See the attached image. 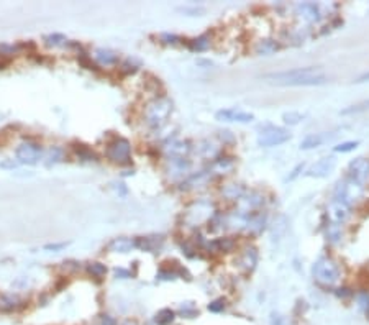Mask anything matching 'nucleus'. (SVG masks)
<instances>
[{
	"mask_svg": "<svg viewBox=\"0 0 369 325\" xmlns=\"http://www.w3.org/2000/svg\"><path fill=\"white\" fill-rule=\"evenodd\" d=\"M312 273L315 281L323 286H332L340 279V266L330 256L318 258L312 268Z\"/></svg>",
	"mask_w": 369,
	"mask_h": 325,
	"instance_id": "obj_3",
	"label": "nucleus"
},
{
	"mask_svg": "<svg viewBox=\"0 0 369 325\" xmlns=\"http://www.w3.org/2000/svg\"><path fill=\"white\" fill-rule=\"evenodd\" d=\"M367 81H369V71L363 72L361 76H358V78H356V82H359V84H361V82H367Z\"/></svg>",
	"mask_w": 369,
	"mask_h": 325,
	"instance_id": "obj_39",
	"label": "nucleus"
},
{
	"mask_svg": "<svg viewBox=\"0 0 369 325\" xmlns=\"http://www.w3.org/2000/svg\"><path fill=\"white\" fill-rule=\"evenodd\" d=\"M115 274L116 276H122V278H130V273L125 270H115Z\"/></svg>",
	"mask_w": 369,
	"mask_h": 325,
	"instance_id": "obj_40",
	"label": "nucleus"
},
{
	"mask_svg": "<svg viewBox=\"0 0 369 325\" xmlns=\"http://www.w3.org/2000/svg\"><path fill=\"white\" fill-rule=\"evenodd\" d=\"M358 305L367 314L369 312V293L367 291H363V293L358 294Z\"/></svg>",
	"mask_w": 369,
	"mask_h": 325,
	"instance_id": "obj_31",
	"label": "nucleus"
},
{
	"mask_svg": "<svg viewBox=\"0 0 369 325\" xmlns=\"http://www.w3.org/2000/svg\"><path fill=\"white\" fill-rule=\"evenodd\" d=\"M95 60L102 64V66H112L116 63V54L112 53V51H108V49H97L95 51Z\"/></svg>",
	"mask_w": 369,
	"mask_h": 325,
	"instance_id": "obj_18",
	"label": "nucleus"
},
{
	"mask_svg": "<svg viewBox=\"0 0 369 325\" xmlns=\"http://www.w3.org/2000/svg\"><path fill=\"white\" fill-rule=\"evenodd\" d=\"M74 151H75V155H77V156L81 158V160H84V161H92V160H95L94 151H92V149H90L89 146L82 145V143H75V145H74Z\"/></svg>",
	"mask_w": 369,
	"mask_h": 325,
	"instance_id": "obj_20",
	"label": "nucleus"
},
{
	"mask_svg": "<svg viewBox=\"0 0 369 325\" xmlns=\"http://www.w3.org/2000/svg\"><path fill=\"white\" fill-rule=\"evenodd\" d=\"M172 112V102L166 97L154 99L153 102H149L145 108V122L149 128L158 130L167 122L169 115Z\"/></svg>",
	"mask_w": 369,
	"mask_h": 325,
	"instance_id": "obj_2",
	"label": "nucleus"
},
{
	"mask_svg": "<svg viewBox=\"0 0 369 325\" xmlns=\"http://www.w3.org/2000/svg\"><path fill=\"white\" fill-rule=\"evenodd\" d=\"M335 137V133H328V131H320V133H312V135H307L304 140H302L300 148L302 149H314L322 146L326 141H330Z\"/></svg>",
	"mask_w": 369,
	"mask_h": 325,
	"instance_id": "obj_12",
	"label": "nucleus"
},
{
	"mask_svg": "<svg viewBox=\"0 0 369 325\" xmlns=\"http://www.w3.org/2000/svg\"><path fill=\"white\" fill-rule=\"evenodd\" d=\"M137 248L145 250V252H154L156 248L161 246L163 238L161 237H146V238H137Z\"/></svg>",
	"mask_w": 369,
	"mask_h": 325,
	"instance_id": "obj_16",
	"label": "nucleus"
},
{
	"mask_svg": "<svg viewBox=\"0 0 369 325\" xmlns=\"http://www.w3.org/2000/svg\"><path fill=\"white\" fill-rule=\"evenodd\" d=\"M300 169H304V164H299L297 168L294 169V174H292V176H289V179H294V178L297 176V174H299V171H300Z\"/></svg>",
	"mask_w": 369,
	"mask_h": 325,
	"instance_id": "obj_41",
	"label": "nucleus"
},
{
	"mask_svg": "<svg viewBox=\"0 0 369 325\" xmlns=\"http://www.w3.org/2000/svg\"><path fill=\"white\" fill-rule=\"evenodd\" d=\"M369 110V101H363L359 104H355V105H349L346 108H343L340 112L341 115H351V113H359V112H366Z\"/></svg>",
	"mask_w": 369,
	"mask_h": 325,
	"instance_id": "obj_23",
	"label": "nucleus"
},
{
	"mask_svg": "<svg viewBox=\"0 0 369 325\" xmlns=\"http://www.w3.org/2000/svg\"><path fill=\"white\" fill-rule=\"evenodd\" d=\"M326 238L330 241H338L341 238V230H340V225L337 223H330L328 227H326Z\"/></svg>",
	"mask_w": 369,
	"mask_h": 325,
	"instance_id": "obj_28",
	"label": "nucleus"
},
{
	"mask_svg": "<svg viewBox=\"0 0 369 325\" xmlns=\"http://www.w3.org/2000/svg\"><path fill=\"white\" fill-rule=\"evenodd\" d=\"M16 160L22 164H36L41 160V155H43V149L38 143H33V141H23L18 146H16Z\"/></svg>",
	"mask_w": 369,
	"mask_h": 325,
	"instance_id": "obj_7",
	"label": "nucleus"
},
{
	"mask_svg": "<svg viewBox=\"0 0 369 325\" xmlns=\"http://www.w3.org/2000/svg\"><path fill=\"white\" fill-rule=\"evenodd\" d=\"M266 79L278 86H322L325 84L328 78L322 69L317 68H296L289 71H279L266 74Z\"/></svg>",
	"mask_w": 369,
	"mask_h": 325,
	"instance_id": "obj_1",
	"label": "nucleus"
},
{
	"mask_svg": "<svg viewBox=\"0 0 369 325\" xmlns=\"http://www.w3.org/2000/svg\"><path fill=\"white\" fill-rule=\"evenodd\" d=\"M161 40H163V43H166V45H176V43H179V41H181L179 36L169 35V33H164V35H161Z\"/></svg>",
	"mask_w": 369,
	"mask_h": 325,
	"instance_id": "obj_34",
	"label": "nucleus"
},
{
	"mask_svg": "<svg viewBox=\"0 0 369 325\" xmlns=\"http://www.w3.org/2000/svg\"><path fill=\"white\" fill-rule=\"evenodd\" d=\"M184 13H192V15H197V13H202L204 10L202 8H181Z\"/></svg>",
	"mask_w": 369,
	"mask_h": 325,
	"instance_id": "obj_38",
	"label": "nucleus"
},
{
	"mask_svg": "<svg viewBox=\"0 0 369 325\" xmlns=\"http://www.w3.org/2000/svg\"><path fill=\"white\" fill-rule=\"evenodd\" d=\"M181 314L186 315L187 319H192V317H194V315H197L199 312H197V309H196L194 304L187 302V305H182V307H181Z\"/></svg>",
	"mask_w": 369,
	"mask_h": 325,
	"instance_id": "obj_32",
	"label": "nucleus"
},
{
	"mask_svg": "<svg viewBox=\"0 0 369 325\" xmlns=\"http://www.w3.org/2000/svg\"><path fill=\"white\" fill-rule=\"evenodd\" d=\"M215 119L219 122H228V123H248L255 120V115L251 112L237 110V108H222L215 113Z\"/></svg>",
	"mask_w": 369,
	"mask_h": 325,
	"instance_id": "obj_9",
	"label": "nucleus"
},
{
	"mask_svg": "<svg viewBox=\"0 0 369 325\" xmlns=\"http://www.w3.org/2000/svg\"><path fill=\"white\" fill-rule=\"evenodd\" d=\"M225 309V301L223 299H217V301L208 304V311L210 312H222Z\"/></svg>",
	"mask_w": 369,
	"mask_h": 325,
	"instance_id": "obj_33",
	"label": "nucleus"
},
{
	"mask_svg": "<svg viewBox=\"0 0 369 325\" xmlns=\"http://www.w3.org/2000/svg\"><path fill=\"white\" fill-rule=\"evenodd\" d=\"M290 140V133L286 130V128H279V127H269L263 130L259 133L258 137V145L259 146H278V145H282L286 143V141Z\"/></svg>",
	"mask_w": 369,
	"mask_h": 325,
	"instance_id": "obj_6",
	"label": "nucleus"
},
{
	"mask_svg": "<svg viewBox=\"0 0 369 325\" xmlns=\"http://www.w3.org/2000/svg\"><path fill=\"white\" fill-rule=\"evenodd\" d=\"M69 243H49V245H45V250H48V252H61V250H64L66 246H68Z\"/></svg>",
	"mask_w": 369,
	"mask_h": 325,
	"instance_id": "obj_35",
	"label": "nucleus"
},
{
	"mask_svg": "<svg viewBox=\"0 0 369 325\" xmlns=\"http://www.w3.org/2000/svg\"><path fill=\"white\" fill-rule=\"evenodd\" d=\"M297 13L302 16V18L310 22V23L320 20V10H318V5H315V4H300V5H297Z\"/></svg>",
	"mask_w": 369,
	"mask_h": 325,
	"instance_id": "obj_15",
	"label": "nucleus"
},
{
	"mask_svg": "<svg viewBox=\"0 0 369 325\" xmlns=\"http://www.w3.org/2000/svg\"><path fill=\"white\" fill-rule=\"evenodd\" d=\"M45 41H46L48 46H63V45H66L68 38H66L64 35H61V33H53V35L45 36Z\"/></svg>",
	"mask_w": 369,
	"mask_h": 325,
	"instance_id": "obj_27",
	"label": "nucleus"
},
{
	"mask_svg": "<svg viewBox=\"0 0 369 325\" xmlns=\"http://www.w3.org/2000/svg\"><path fill=\"white\" fill-rule=\"evenodd\" d=\"M102 325H116V320L110 315H102Z\"/></svg>",
	"mask_w": 369,
	"mask_h": 325,
	"instance_id": "obj_37",
	"label": "nucleus"
},
{
	"mask_svg": "<svg viewBox=\"0 0 369 325\" xmlns=\"http://www.w3.org/2000/svg\"><path fill=\"white\" fill-rule=\"evenodd\" d=\"M258 263V250L255 246H246L237 258V266L243 273H251Z\"/></svg>",
	"mask_w": 369,
	"mask_h": 325,
	"instance_id": "obj_11",
	"label": "nucleus"
},
{
	"mask_svg": "<svg viewBox=\"0 0 369 325\" xmlns=\"http://www.w3.org/2000/svg\"><path fill=\"white\" fill-rule=\"evenodd\" d=\"M208 46H210V38H208V35L199 36L196 40H192V43H190V48L194 49V51H204V49H207Z\"/></svg>",
	"mask_w": 369,
	"mask_h": 325,
	"instance_id": "obj_24",
	"label": "nucleus"
},
{
	"mask_svg": "<svg viewBox=\"0 0 369 325\" xmlns=\"http://www.w3.org/2000/svg\"><path fill=\"white\" fill-rule=\"evenodd\" d=\"M176 319V312L171 309H161L156 314V323L158 325H171L172 320Z\"/></svg>",
	"mask_w": 369,
	"mask_h": 325,
	"instance_id": "obj_19",
	"label": "nucleus"
},
{
	"mask_svg": "<svg viewBox=\"0 0 369 325\" xmlns=\"http://www.w3.org/2000/svg\"><path fill=\"white\" fill-rule=\"evenodd\" d=\"M107 158L116 164H128L131 158V145L127 138H115L107 146Z\"/></svg>",
	"mask_w": 369,
	"mask_h": 325,
	"instance_id": "obj_5",
	"label": "nucleus"
},
{
	"mask_svg": "<svg viewBox=\"0 0 369 325\" xmlns=\"http://www.w3.org/2000/svg\"><path fill=\"white\" fill-rule=\"evenodd\" d=\"M110 252H115V253H128L131 252L133 248H137V241L135 240H130V238H113L110 243L107 246Z\"/></svg>",
	"mask_w": 369,
	"mask_h": 325,
	"instance_id": "obj_14",
	"label": "nucleus"
},
{
	"mask_svg": "<svg viewBox=\"0 0 369 325\" xmlns=\"http://www.w3.org/2000/svg\"><path fill=\"white\" fill-rule=\"evenodd\" d=\"M79 63H81L86 69H95V64H94V63H90L89 58H87V56H84V54L79 56Z\"/></svg>",
	"mask_w": 369,
	"mask_h": 325,
	"instance_id": "obj_36",
	"label": "nucleus"
},
{
	"mask_svg": "<svg viewBox=\"0 0 369 325\" xmlns=\"http://www.w3.org/2000/svg\"><path fill=\"white\" fill-rule=\"evenodd\" d=\"M125 325H137L135 322H131V320H128V322H125Z\"/></svg>",
	"mask_w": 369,
	"mask_h": 325,
	"instance_id": "obj_42",
	"label": "nucleus"
},
{
	"mask_svg": "<svg viewBox=\"0 0 369 325\" xmlns=\"http://www.w3.org/2000/svg\"><path fill=\"white\" fill-rule=\"evenodd\" d=\"M222 194L226 199H240L243 196V187L240 184H226L222 189Z\"/></svg>",
	"mask_w": 369,
	"mask_h": 325,
	"instance_id": "obj_21",
	"label": "nucleus"
},
{
	"mask_svg": "<svg viewBox=\"0 0 369 325\" xmlns=\"http://www.w3.org/2000/svg\"><path fill=\"white\" fill-rule=\"evenodd\" d=\"M348 178L364 187L369 182V160L367 158H356L348 164Z\"/></svg>",
	"mask_w": 369,
	"mask_h": 325,
	"instance_id": "obj_8",
	"label": "nucleus"
},
{
	"mask_svg": "<svg viewBox=\"0 0 369 325\" xmlns=\"http://www.w3.org/2000/svg\"><path fill=\"white\" fill-rule=\"evenodd\" d=\"M87 271L92 274L94 278L100 279V278H104L105 276V273H107V266L102 264V263H90L87 266Z\"/></svg>",
	"mask_w": 369,
	"mask_h": 325,
	"instance_id": "obj_25",
	"label": "nucleus"
},
{
	"mask_svg": "<svg viewBox=\"0 0 369 325\" xmlns=\"http://www.w3.org/2000/svg\"><path fill=\"white\" fill-rule=\"evenodd\" d=\"M279 49V45L276 43L274 40H261L259 41V43L255 46V51L258 53V54H264V56H267V54H273V53H276Z\"/></svg>",
	"mask_w": 369,
	"mask_h": 325,
	"instance_id": "obj_17",
	"label": "nucleus"
},
{
	"mask_svg": "<svg viewBox=\"0 0 369 325\" xmlns=\"http://www.w3.org/2000/svg\"><path fill=\"white\" fill-rule=\"evenodd\" d=\"M359 145V141H345V143H340L338 146H335V151L337 153H348L356 149Z\"/></svg>",
	"mask_w": 369,
	"mask_h": 325,
	"instance_id": "obj_29",
	"label": "nucleus"
},
{
	"mask_svg": "<svg viewBox=\"0 0 369 325\" xmlns=\"http://www.w3.org/2000/svg\"><path fill=\"white\" fill-rule=\"evenodd\" d=\"M349 207H346V205H343V204H340V202H337V201H333L330 205H328V217H330V220L333 222V223H337V225H340V223H343V222H346L348 219H349Z\"/></svg>",
	"mask_w": 369,
	"mask_h": 325,
	"instance_id": "obj_13",
	"label": "nucleus"
},
{
	"mask_svg": "<svg viewBox=\"0 0 369 325\" xmlns=\"http://www.w3.org/2000/svg\"><path fill=\"white\" fill-rule=\"evenodd\" d=\"M304 119H305V113H300V112H286L282 115L284 123H287V125H297Z\"/></svg>",
	"mask_w": 369,
	"mask_h": 325,
	"instance_id": "obj_26",
	"label": "nucleus"
},
{
	"mask_svg": "<svg viewBox=\"0 0 369 325\" xmlns=\"http://www.w3.org/2000/svg\"><path fill=\"white\" fill-rule=\"evenodd\" d=\"M212 246L215 252H230V250H233L235 243L231 238H219L212 241Z\"/></svg>",
	"mask_w": 369,
	"mask_h": 325,
	"instance_id": "obj_22",
	"label": "nucleus"
},
{
	"mask_svg": "<svg viewBox=\"0 0 369 325\" xmlns=\"http://www.w3.org/2000/svg\"><path fill=\"white\" fill-rule=\"evenodd\" d=\"M361 196H363V186L349 178L340 181L333 190V201H337L346 207H351L355 202H358V199H361Z\"/></svg>",
	"mask_w": 369,
	"mask_h": 325,
	"instance_id": "obj_4",
	"label": "nucleus"
},
{
	"mask_svg": "<svg viewBox=\"0 0 369 325\" xmlns=\"http://www.w3.org/2000/svg\"><path fill=\"white\" fill-rule=\"evenodd\" d=\"M61 158H63V149L61 148H53L51 151H49V155H48V166H51V164H54V163H57V161H61Z\"/></svg>",
	"mask_w": 369,
	"mask_h": 325,
	"instance_id": "obj_30",
	"label": "nucleus"
},
{
	"mask_svg": "<svg viewBox=\"0 0 369 325\" xmlns=\"http://www.w3.org/2000/svg\"><path fill=\"white\" fill-rule=\"evenodd\" d=\"M335 166H337V160H335L333 156L320 158V160H318L317 163H314L308 168L307 176H310V178H326V176H330L332 174V171L335 169Z\"/></svg>",
	"mask_w": 369,
	"mask_h": 325,
	"instance_id": "obj_10",
	"label": "nucleus"
}]
</instances>
